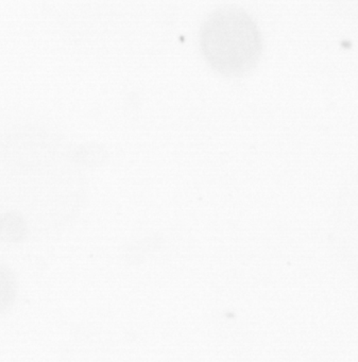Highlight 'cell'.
<instances>
[{
    "label": "cell",
    "instance_id": "1",
    "mask_svg": "<svg viewBox=\"0 0 358 362\" xmlns=\"http://www.w3.org/2000/svg\"><path fill=\"white\" fill-rule=\"evenodd\" d=\"M200 47L209 66L226 77L254 69L262 54V35L253 18L237 7L216 10L201 27Z\"/></svg>",
    "mask_w": 358,
    "mask_h": 362
},
{
    "label": "cell",
    "instance_id": "2",
    "mask_svg": "<svg viewBox=\"0 0 358 362\" xmlns=\"http://www.w3.org/2000/svg\"><path fill=\"white\" fill-rule=\"evenodd\" d=\"M27 224L18 213L6 214L0 218V239L5 243H16L27 236Z\"/></svg>",
    "mask_w": 358,
    "mask_h": 362
},
{
    "label": "cell",
    "instance_id": "3",
    "mask_svg": "<svg viewBox=\"0 0 358 362\" xmlns=\"http://www.w3.org/2000/svg\"><path fill=\"white\" fill-rule=\"evenodd\" d=\"M18 294V283L11 269L0 264V313H6L13 305Z\"/></svg>",
    "mask_w": 358,
    "mask_h": 362
}]
</instances>
